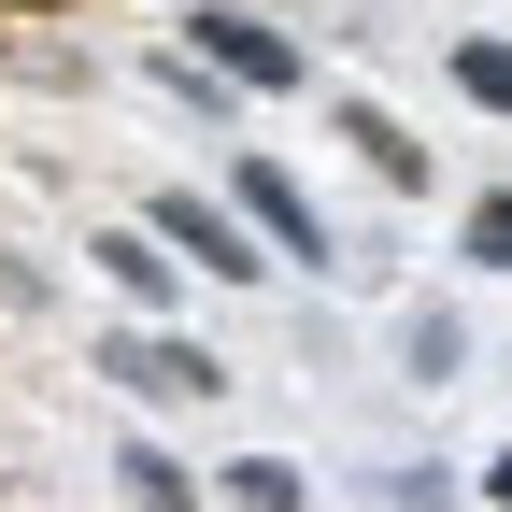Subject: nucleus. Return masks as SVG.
Wrapping results in <instances>:
<instances>
[{"mask_svg": "<svg viewBox=\"0 0 512 512\" xmlns=\"http://www.w3.org/2000/svg\"><path fill=\"white\" fill-rule=\"evenodd\" d=\"M185 43H200V72H228V86H299V43H285L271 15H228V0H200V15H185Z\"/></svg>", "mask_w": 512, "mask_h": 512, "instance_id": "f257e3e1", "label": "nucleus"}, {"mask_svg": "<svg viewBox=\"0 0 512 512\" xmlns=\"http://www.w3.org/2000/svg\"><path fill=\"white\" fill-rule=\"evenodd\" d=\"M228 200L256 214V242H271V256H328V214H313V200H299L271 157H242V171H228Z\"/></svg>", "mask_w": 512, "mask_h": 512, "instance_id": "f03ea898", "label": "nucleus"}, {"mask_svg": "<svg viewBox=\"0 0 512 512\" xmlns=\"http://www.w3.org/2000/svg\"><path fill=\"white\" fill-rule=\"evenodd\" d=\"M100 370H114V384H143V399H214V356H200V342H143V328H114Z\"/></svg>", "mask_w": 512, "mask_h": 512, "instance_id": "7ed1b4c3", "label": "nucleus"}, {"mask_svg": "<svg viewBox=\"0 0 512 512\" xmlns=\"http://www.w3.org/2000/svg\"><path fill=\"white\" fill-rule=\"evenodd\" d=\"M328 114H342V143H356L384 185H399V200H427V143H413V128L384 114V100H328Z\"/></svg>", "mask_w": 512, "mask_h": 512, "instance_id": "20e7f679", "label": "nucleus"}, {"mask_svg": "<svg viewBox=\"0 0 512 512\" xmlns=\"http://www.w3.org/2000/svg\"><path fill=\"white\" fill-rule=\"evenodd\" d=\"M157 242H171V256H200V271H256V242H242L214 200H157Z\"/></svg>", "mask_w": 512, "mask_h": 512, "instance_id": "39448f33", "label": "nucleus"}, {"mask_svg": "<svg viewBox=\"0 0 512 512\" xmlns=\"http://www.w3.org/2000/svg\"><path fill=\"white\" fill-rule=\"evenodd\" d=\"M114 484H128V498H143V512H200V484H185V470L157 456V441H143V427H128V441H114Z\"/></svg>", "mask_w": 512, "mask_h": 512, "instance_id": "423d86ee", "label": "nucleus"}, {"mask_svg": "<svg viewBox=\"0 0 512 512\" xmlns=\"http://www.w3.org/2000/svg\"><path fill=\"white\" fill-rule=\"evenodd\" d=\"M441 72L470 86V114H512V43H498V29H470L456 57H441Z\"/></svg>", "mask_w": 512, "mask_h": 512, "instance_id": "0eeeda50", "label": "nucleus"}, {"mask_svg": "<svg viewBox=\"0 0 512 512\" xmlns=\"http://www.w3.org/2000/svg\"><path fill=\"white\" fill-rule=\"evenodd\" d=\"M228 512H313V484L285 456H228Z\"/></svg>", "mask_w": 512, "mask_h": 512, "instance_id": "6e6552de", "label": "nucleus"}, {"mask_svg": "<svg viewBox=\"0 0 512 512\" xmlns=\"http://www.w3.org/2000/svg\"><path fill=\"white\" fill-rule=\"evenodd\" d=\"M470 271H512V185H498V200H470Z\"/></svg>", "mask_w": 512, "mask_h": 512, "instance_id": "1a4fd4ad", "label": "nucleus"}, {"mask_svg": "<svg viewBox=\"0 0 512 512\" xmlns=\"http://www.w3.org/2000/svg\"><path fill=\"white\" fill-rule=\"evenodd\" d=\"M100 256H114V285H128V299H171V256H157V242H100Z\"/></svg>", "mask_w": 512, "mask_h": 512, "instance_id": "9d476101", "label": "nucleus"}, {"mask_svg": "<svg viewBox=\"0 0 512 512\" xmlns=\"http://www.w3.org/2000/svg\"><path fill=\"white\" fill-rule=\"evenodd\" d=\"M484 498H498V512H512V456H498V470H484Z\"/></svg>", "mask_w": 512, "mask_h": 512, "instance_id": "9b49d317", "label": "nucleus"}, {"mask_svg": "<svg viewBox=\"0 0 512 512\" xmlns=\"http://www.w3.org/2000/svg\"><path fill=\"white\" fill-rule=\"evenodd\" d=\"M0 15H43V0H0Z\"/></svg>", "mask_w": 512, "mask_h": 512, "instance_id": "f8f14e48", "label": "nucleus"}]
</instances>
